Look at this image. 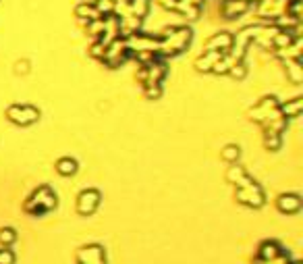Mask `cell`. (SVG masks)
Segmentation results:
<instances>
[{
	"mask_svg": "<svg viewBox=\"0 0 303 264\" xmlns=\"http://www.w3.org/2000/svg\"><path fill=\"white\" fill-rule=\"evenodd\" d=\"M228 75L230 77H237V79H243L245 77V65H243V60H237V63L230 65Z\"/></svg>",
	"mask_w": 303,
	"mask_h": 264,
	"instance_id": "cell-24",
	"label": "cell"
},
{
	"mask_svg": "<svg viewBox=\"0 0 303 264\" xmlns=\"http://www.w3.org/2000/svg\"><path fill=\"white\" fill-rule=\"evenodd\" d=\"M191 29L181 25V27H170L160 38V44H158V56H175L179 52H183V50L189 46L191 42Z\"/></svg>",
	"mask_w": 303,
	"mask_h": 264,
	"instance_id": "cell-1",
	"label": "cell"
},
{
	"mask_svg": "<svg viewBox=\"0 0 303 264\" xmlns=\"http://www.w3.org/2000/svg\"><path fill=\"white\" fill-rule=\"evenodd\" d=\"M15 241H17L15 229H11V227L0 229V243H2V246H11V243H15Z\"/></svg>",
	"mask_w": 303,
	"mask_h": 264,
	"instance_id": "cell-22",
	"label": "cell"
},
{
	"mask_svg": "<svg viewBox=\"0 0 303 264\" xmlns=\"http://www.w3.org/2000/svg\"><path fill=\"white\" fill-rule=\"evenodd\" d=\"M245 2H262V0H245Z\"/></svg>",
	"mask_w": 303,
	"mask_h": 264,
	"instance_id": "cell-27",
	"label": "cell"
},
{
	"mask_svg": "<svg viewBox=\"0 0 303 264\" xmlns=\"http://www.w3.org/2000/svg\"><path fill=\"white\" fill-rule=\"evenodd\" d=\"M96 8H98V13L102 17L113 15L114 8H116V0H96Z\"/></svg>",
	"mask_w": 303,
	"mask_h": 264,
	"instance_id": "cell-19",
	"label": "cell"
},
{
	"mask_svg": "<svg viewBox=\"0 0 303 264\" xmlns=\"http://www.w3.org/2000/svg\"><path fill=\"white\" fill-rule=\"evenodd\" d=\"M264 144L268 150L272 152H276L282 144V139H280V133H276V131H266V137H264Z\"/></svg>",
	"mask_w": 303,
	"mask_h": 264,
	"instance_id": "cell-20",
	"label": "cell"
},
{
	"mask_svg": "<svg viewBox=\"0 0 303 264\" xmlns=\"http://www.w3.org/2000/svg\"><path fill=\"white\" fill-rule=\"evenodd\" d=\"M235 185H237V200L241 202V204L251 206V208L264 206V202H266L264 189H262L249 175H245L241 181H237Z\"/></svg>",
	"mask_w": 303,
	"mask_h": 264,
	"instance_id": "cell-2",
	"label": "cell"
},
{
	"mask_svg": "<svg viewBox=\"0 0 303 264\" xmlns=\"http://www.w3.org/2000/svg\"><path fill=\"white\" fill-rule=\"evenodd\" d=\"M282 254V248L278 246L276 241H264V243H260V248H258V256L260 260H272V258H276Z\"/></svg>",
	"mask_w": 303,
	"mask_h": 264,
	"instance_id": "cell-13",
	"label": "cell"
},
{
	"mask_svg": "<svg viewBox=\"0 0 303 264\" xmlns=\"http://www.w3.org/2000/svg\"><path fill=\"white\" fill-rule=\"evenodd\" d=\"M6 119L13 121L17 125H32L39 119V110L29 106V104H13L11 108L6 110Z\"/></svg>",
	"mask_w": 303,
	"mask_h": 264,
	"instance_id": "cell-6",
	"label": "cell"
},
{
	"mask_svg": "<svg viewBox=\"0 0 303 264\" xmlns=\"http://www.w3.org/2000/svg\"><path fill=\"white\" fill-rule=\"evenodd\" d=\"M56 171H58L63 177L75 175V173H77V160H75V158H71V156L60 158V160L56 162Z\"/></svg>",
	"mask_w": 303,
	"mask_h": 264,
	"instance_id": "cell-17",
	"label": "cell"
},
{
	"mask_svg": "<svg viewBox=\"0 0 303 264\" xmlns=\"http://www.w3.org/2000/svg\"><path fill=\"white\" fill-rule=\"evenodd\" d=\"M276 206L282 215H297L301 210V196L299 194H282L276 202Z\"/></svg>",
	"mask_w": 303,
	"mask_h": 264,
	"instance_id": "cell-9",
	"label": "cell"
},
{
	"mask_svg": "<svg viewBox=\"0 0 303 264\" xmlns=\"http://www.w3.org/2000/svg\"><path fill=\"white\" fill-rule=\"evenodd\" d=\"M222 54L225 52H218V50H206V52L195 60V69L197 71H212V67L222 58Z\"/></svg>",
	"mask_w": 303,
	"mask_h": 264,
	"instance_id": "cell-12",
	"label": "cell"
},
{
	"mask_svg": "<svg viewBox=\"0 0 303 264\" xmlns=\"http://www.w3.org/2000/svg\"><path fill=\"white\" fill-rule=\"evenodd\" d=\"M100 191L98 189H83L81 194H79L77 198V212L79 215H83V217H89V215H94L96 208L100 206Z\"/></svg>",
	"mask_w": 303,
	"mask_h": 264,
	"instance_id": "cell-7",
	"label": "cell"
},
{
	"mask_svg": "<svg viewBox=\"0 0 303 264\" xmlns=\"http://www.w3.org/2000/svg\"><path fill=\"white\" fill-rule=\"evenodd\" d=\"M75 15L79 17V19H87V23L89 21H94V19H100L102 15L98 13V8H96V4H87V2H81L77 8H75Z\"/></svg>",
	"mask_w": 303,
	"mask_h": 264,
	"instance_id": "cell-16",
	"label": "cell"
},
{
	"mask_svg": "<svg viewBox=\"0 0 303 264\" xmlns=\"http://www.w3.org/2000/svg\"><path fill=\"white\" fill-rule=\"evenodd\" d=\"M129 56H131V52H129V48H127V44H125V38H123V40L116 38V40H113V42L106 46L104 56H102V63H106L108 67L116 69V67H120V65H125V60H127Z\"/></svg>",
	"mask_w": 303,
	"mask_h": 264,
	"instance_id": "cell-5",
	"label": "cell"
},
{
	"mask_svg": "<svg viewBox=\"0 0 303 264\" xmlns=\"http://www.w3.org/2000/svg\"><path fill=\"white\" fill-rule=\"evenodd\" d=\"M52 208H56V194L48 185L38 187L32 194V198L27 200V204H25V210L29 212V215H34V217L46 215V212H50Z\"/></svg>",
	"mask_w": 303,
	"mask_h": 264,
	"instance_id": "cell-3",
	"label": "cell"
},
{
	"mask_svg": "<svg viewBox=\"0 0 303 264\" xmlns=\"http://www.w3.org/2000/svg\"><path fill=\"white\" fill-rule=\"evenodd\" d=\"M247 8H249V2H245V0H225L222 2V15L227 19H235L243 15Z\"/></svg>",
	"mask_w": 303,
	"mask_h": 264,
	"instance_id": "cell-11",
	"label": "cell"
},
{
	"mask_svg": "<svg viewBox=\"0 0 303 264\" xmlns=\"http://www.w3.org/2000/svg\"><path fill=\"white\" fill-rule=\"evenodd\" d=\"M289 264H303V262H299V260H295V262H289Z\"/></svg>",
	"mask_w": 303,
	"mask_h": 264,
	"instance_id": "cell-28",
	"label": "cell"
},
{
	"mask_svg": "<svg viewBox=\"0 0 303 264\" xmlns=\"http://www.w3.org/2000/svg\"><path fill=\"white\" fill-rule=\"evenodd\" d=\"M144 92L150 100H158L162 96V86H150V88H144Z\"/></svg>",
	"mask_w": 303,
	"mask_h": 264,
	"instance_id": "cell-25",
	"label": "cell"
},
{
	"mask_svg": "<svg viewBox=\"0 0 303 264\" xmlns=\"http://www.w3.org/2000/svg\"><path fill=\"white\" fill-rule=\"evenodd\" d=\"M166 75H168V67L162 60V56H156L152 63L141 65V71H139V79H141V84H144V88L162 86Z\"/></svg>",
	"mask_w": 303,
	"mask_h": 264,
	"instance_id": "cell-4",
	"label": "cell"
},
{
	"mask_svg": "<svg viewBox=\"0 0 303 264\" xmlns=\"http://www.w3.org/2000/svg\"><path fill=\"white\" fill-rule=\"evenodd\" d=\"M77 264H106V256H104V250L102 246H85L79 250L77 254Z\"/></svg>",
	"mask_w": 303,
	"mask_h": 264,
	"instance_id": "cell-8",
	"label": "cell"
},
{
	"mask_svg": "<svg viewBox=\"0 0 303 264\" xmlns=\"http://www.w3.org/2000/svg\"><path fill=\"white\" fill-rule=\"evenodd\" d=\"M129 11L139 19H144L150 11V0H129Z\"/></svg>",
	"mask_w": 303,
	"mask_h": 264,
	"instance_id": "cell-18",
	"label": "cell"
},
{
	"mask_svg": "<svg viewBox=\"0 0 303 264\" xmlns=\"http://www.w3.org/2000/svg\"><path fill=\"white\" fill-rule=\"evenodd\" d=\"M239 156H241V150H239V146H227L225 150H222V158H225L227 162H237L239 160Z\"/></svg>",
	"mask_w": 303,
	"mask_h": 264,
	"instance_id": "cell-23",
	"label": "cell"
},
{
	"mask_svg": "<svg viewBox=\"0 0 303 264\" xmlns=\"http://www.w3.org/2000/svg\"><path fill=\"white\" fill-rule=\"evenodd\" d=\"M104 50H106V46H104V44H100V42H96V44L92 46V50H89V54H92V56H96V58H100V60H102V56H104Z\"/></svg>",
	"mask_w": 303,
	"mask_h": 264,
	"instance_id": "cell-26",
	"label": "cell"
},
{
	"mask_svg": "<svg viewBox=\"0 0 303 264\" xmlns=\"http://www.w3.org/2000/svg\"><path fill=\"white\" fill-rule=\"evenodd\" d=\"M230 46H233V36L228 32H220V34H214L208 42H206V50H218V52H228Z\"/></svg>",
	"mask_w": 303,
	"mask_h": 264,
	"instance_id": "cell-10",
	"label": "cell"
},
{
	"mask_svg": "<svg viewBox=\"0 0 303 264\" xmlns=\"http://www.w3.org/2000/svg\"><path fill=\"white\" fill-rule=\"evenodd\" d=\"M301 106H303V100L301 98H293L285 104H278V110L282 119H297L299 113H301Z\"/></svg>",
	"mask_w": 303,
	"mask_h": 264,
	"instance_id": "cell-14",
	"label": "cell"
},
{
	"mask_svg": "<svg viewBox=\"0 0 303 264\" xmlns=\"http://www.w3.org/2000/svg\"><path fill=\"white\" fill-rule=\"evenodd\" d=\"M245 175H247L245 169H243V167H239V165H235V162H233V167H230V169L227 171V179L230 181V183H237V181H241Z\"/></svg>",
	"mask_w": 303,
	"mask_h": 264,
	"instance_id": "cell-21",
	"label": "cell"
},
{
	"mask_svg": "<svg viewBox=\"0 0 303 264\" xmlns=\"http://www.w3.org/2000/svg\"><path fill=\"white\" fill-rule=\"evenodd\" d=\"M285 65H287V75L293 84H301L303 79V67H301V58H285Z\"/></svg>",
	"mask_w": 303,
	"mask_h": 264,
	"instance_id": "cell-15",
	"label": "cell"
}]
</instances>
